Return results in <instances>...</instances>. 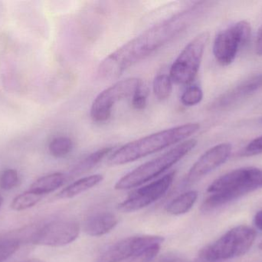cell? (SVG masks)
Masks as SVG:
<instances>
[{
    "mask_svg": "<svg viewBox=\"0 0 262 262\" xmlns=\"http://www.w3.org/2000/svg\"><path fill=\"white\" fill-rule=\"evenodd\" d=\"M209 3L200 2L142 32L107 55L98 66L103 78L115 79L187 30L203 15Z\"/></svg>",
    "mask_w": 262,
    "mask_h": 262,
    "instance_id": "obj_1",
    "label": "cell"
},
{
    "mask_svg": "<svg viewBox=\"0 0 262 262\" xmlns=\"http://www.w3.org/2000/svg\"><path fill=\"white\" fill-rule=\"evenodd\" d=\"M198 123H186L146 135L130 142L117 149L109 157V166H121L137 161L151 154L183 141L198 132Z\"/></svg>",
    "mask_w": 262,
    "mask_h": 262,
    "instance_id": "obj_2",
    "label": "cell"
},
{
    "mask_svg": "<svg viewBox=\"0 0 262 262\" xmlns=\"http://www.w3.org/2000/svg\"><path fill=\"white\" fill-rule=\"evenodd\" d=\"M262 188V169L241 168L225 174L208 188L210 195L201 206V211L209 212L240 197Z\"/></svg>",
    "mask_w": 262,
    "mask_h": 262,
    "instance_id": "obj_3",
    "label": "cell"
},
{
    "mask_svg": "<svg viewBox=\"0 0 262 262\" xmlns=\"http://www.w3.org/2000/svg\"><path fill=\"white\" fill-rule=\"evenodd\" d=\"M197 143L198 142L194 138L186 140L166 153L136 168L116 183L115 189H130L157 178L187 155Z\"/></svg>",
    "mask_w": 262,
    "mask_h": 262,
    "instance_id": "obj_4",
    "label": "cell"
},
{
    "mask_svg": "<svg viewBox=\"0 0 262 262\" xmlns=\"http://www.w3.org/2000/svg\"><path fill=\"white\" fill-rule=\"evenodd\" d=\"M255 238L256 232L252 228L237 226L203 249L200 257L205 261L215 262L242 256L251 249Z\"/></svg>",
    "mask_w": 262,
    "mask_h": 262,
    "instance_id": "obj_5",
    "label": "cell"
},
{
    "mask_svg": "<svg viewBox=\"0 0 262 262\" xmlns=\"http://www.w3.org/2000/svg\"><path fill=\"white\" fill-rule=\"evenodd\" d=\"M209 38V32H202L185 46L169 69L172 83L188 85L193 82L200 70Z\"/></svg>",
    "mask_w": 262,
    "mask_h": 262,
    "instance_id": "obj_6",
    "label": "cell"
},
{
    "mask_svg": "<svg viewBox=\"0 0 262 262\" xmlns=\"http://www.w3.org/2000/svg\"><path fill=\"white\" fill-rule=\"evenodd\" d=\"M142 79L136 77L117 82L101 92L94 100L91 108V117L95 123H103L110 118L115 105L133 96L143 84Z\"/></svg>",
    "mask_w": 262,
    "mask_h": 262,
    "instance_id": "obj_7",
    "label": "cell"
},
{
    "mask_svg": "<svg viewBox=\"0 0 262 262\" xmlns=\"http://www.w3.org/2000/svg\"><path fill=\"white\" fill-rule=\"evenodd\" d=\"M252 27L247 21H240L220 32L213 43V55L219 64L229 66L236 58L240 48L250 39Z\"/></svg>",
    "mask_w": 262,
    "mask_h": 262,
    "instance_id": "obj_8",
    "label": "cell"
},
{
    "mask_svg": "<svg viewBox=\"0 0 262 262\" xmlns=\"http://www.w3.org/2000/svg\"><path fill=\"white\" fill-rule=\"evenodd\" d=\"M80 230L79 223L75 220L52 221L34 233L32 243L36 246L61 247L76 240L79 235Z\"/></svg>",
    "mask_w": 262,
    "mask_h": 262,
    "instance_id": "obj_9",
    "label": "cell"
},
{
    "mask_svg": "<svg viewBox=\"0 0 262 262\" xmlns=\"http://www.w3.org/2000/svg\"><path fill=\"white\" fill-rule=\"evenodd\" d=\"M176 172H169L160 179L133 192L118 206L121 212H133L140 210L163 196L175 178Z\"/></svg>",
    "mask_w": 262,
    "mask_h": 262,
    "instance_id": "obj_10",
    "label": "cell"
},
{
    "mask_svg": "<svg viewBox=\"0 0 262 262\" xmlns=\"http://www.w3.org/2000/svg\"><path fill=\"white\" fill-rule=\"evenodd\" d=\"M164 238L160 236H134L121 240L106 249L96 262H121L134 258L140 252L157 245H160Z\"/></svg>",
    "mask_w": 262,
    "mask_h": 262,
    "instance_id": "obj_11",
    "label": "cell"
},
{
    "mask_svg": "<svg viewBox=\"0 0 262 262\" xmlns=\"http://www.w3.org/2000/svg\"><path fill=\"white\" fill-rule=\"evenodd\" d=\"M232 149L230 143H224L206 151L189 169L186 176V183L189 184L195 183L224 164L229 159Z\"/></svg>",
    "mask_w": 262,
    "mask_h": 262,
    "instance_id": "obj_12",
    "label": "cell"
},
{
    "mask_svg": "<svg viewBox=\"0 0 262 262\" xmlns=\"http://www.w3.org/2000/svg\"><path fill=\"white\" fill-rule=\"evenodd\" d=\"M262 88V74L252 75L222 95L215 103V108H227L239 103Z\"/></svg>",
    "mask_w": 262,
    "mask_h": 262,
    "instance_id": "obj_13",
    "label": "cell"
},
{
    "mask_svg": "<svg viewBox=\"0 0 262 262\" xmlns=\"http://www.w3.org/2000/svg\"><path fill=\"white\" fill-rule=\"evenodd\" d=\"M118 223V218L112 212H98L87 218L84 223V231L90 236H102L113 230Z\"/></svg>",
    "mask_w": 262,
    "mask_h": 262,
    "instance_id": "obj_14",
    "label": "cell"
},
{
    "mask_svg": "<svg viewBox=\"0 0 262 262\" xmlns=\"http://www.w3.org/2000/svg\"><path fill=\"white\" fill-rule=\"evenodd\" d=\"M103 178H104V177L100 174L80 178V179L77 180L75 183L64 188L63 190H61L58 194L57 197L58 198H61V199L74 198V197L95 187L97 185L102 182Z\"/></svg>",
    "mask_w": 262,
    "mask_h": 262,
    "instance_id": "obj_15",
    "label": "cell"
},
{
    "mask_svg": "<svg viewBox=\"0 0 262 262\" xmlns=\"http://www.w3.org/2000/svg\"><path fill=\"white\" fill-rule=\"evenodd\" d=\"M66 176L60 172L49 174L38 178L32 183L29 190L38 195H46L58 189L64 185Z\"/></svg>",
    "mask_w": 262,
    "mask_h": 262,
    "instance_id": "obj_16",
    "label": "cell"
},
{
    "mask_svg": "<svg viewBox=\"0 0 262 262\" xmlns=\"http://www.w3.org/2000/svg\"><path fill=\"white\" fill-rule=\"evenodd\" d=\"M113 149V147H104L88 155L74 166L73 169L71 171V175L72 176H78L92 170L107 155H110Z\"/></svg>",
    "mask_w": 262,
    "mask_h": 262,
    "instance_id": "obj_17",
    "label": "cell"
},
{
    "mask_svg": "<svg viewBox=\"0 0 262 262\" xmlns=\"http://www.w3.org/2000/svg\"><path fill=\"white\" fill-rule=\"evenodd\" d=\"M198 193L195 191H189L182 194L167 205L166 212L172 215H180L187 213L196 201Z\"/></svg>",
    "mask_w": 262,
    "mask_h": 262,
    "instance_id": "obj_18",
    "label": "cell"
},
{
    "mask_svg": "<svg viewBox=\"0 0 262 262\" xmlns=\"http://www.w3.org/2000/svg\"><path fill=\"white\" fill-rule=\"evenodd\" d=\"M154 95L160 101L167 99L172 90V81L169 75L166 73L158 74L155 77L152 84Z\"/></svg>",
    "mask_w": 262,
    "mask_h": 262,
    "instance_id": "obj_19",
    "label": "cell"
},
{
    "mask_svg": "<svg viewBox=\"0 0 262 262\" xmlns=\"http://www.w3.org/2000/svg\"><path fill=\"white\" fill-rule=\"evenodd\" d=\"M73 146L72 138L67 136H58L53 138L49 143V150L52 156L63 158L72 152Z\"/></svg>",
    "mask_w": 262,
    "mask_h": 262,
    "instance_id": "obj_20",
    "label": "cell"
},
{
    "mask_svg": "<svg viewBox=\"0 0 262 262\" xmlns=\"http://www.w3.org/2000/svg\"><path fill=\"white\" fill-rule=\"evenodd\" d=\"M41 198L42 195L29 190L15 197L11 204V208L18 212L26 210L38 204Z\"/></svg>",
    "mask_w": 262,
    "mask_h": 262,
    "instance_id": "obj_21",
    "label": "cell"
},
{
    "mask_svg": "<svg viewBox=\"0 0 262 262\" xmlns=\"http://www.w3.org/2000/svg\"><path fill=\"white\" fill-rule=\"evenodd\" d=\"M203 98V92L201 88L197 86H192L188 87L182 94L180 100L183 106L190 107L201 103Z\"/></svg>",
    "mask_w": 262,
    "mask_h": 262,
    "instance_id": "obj_22",
    "label": "cell"
},
{
    "mask_svg": "<svg viewBox=\"0 0 262 262\" xmlns=\"http://www.w3.org/2000/svg\"><path fill=\"white\" fill-rule=\"evenodd\" d=\"M19 183L18 172L15 169H6L0 175V188L9 191L16 187Z\"/></svg>",
    "mask_w": 262,
    "mask_h": 262,
    "instance_id": "obj_23",
    "label": "cell"
},
{
    "mask_svg": "<svg viewBox=\"0 0 262 262\" xmlns=\"http://www.w3.org/2000/svg\"><path fill=\"white\" fill-rule=\"evenodd\" d=\"M20 243L16 239H4L0 241V262L9 259L19 249Z\"/></svg>",
    "mask_w": 262,
    "mask_h": 262,
    "instance_id": "obj_24",
    "label": "cell"
},
{
    "mask_svg": "<svg viewBox=\"0 0 262 262\" xmlns=\"http://www.w3.org/2000/svg\"><path fill=\"white\" fill-rule=\"evenodd\" d=\"M147 89L143 83L132 96L131 104L134 109H137V110L144 109L147 104Z\"/></svg>",
    "mask_w": 262,
    "mask_h": 262,
    "instance_id": "obj_25",
    "label": "cell"
},
{
    "mask_svg": "<svg viewBox=\"0 0 262 262\" xmlns=\"http://www.w3.org/2000/svg\"><path fill=\"white\" fill-rule=\"evenodd\" d=\"M160 245L148 248L143 252L131 258L130 262H150L156 258L160 252Z\"/></svg>",
    "mask_w": 262,
    "mask_h": 262,
    "instance_id": "obj_26",
    "label": "cell"
},
{
    "mask_svg": "<svg viewBox=\"0 0 262 262\" xmlns=\"http://www.w3.org/2000/svg\"><path fill=\"white\" fill-rule=\"evenodd\" d=\"M262 153V135L252 140L245 149L243 155L245 156H252Z\"/></svg>",
    "mask_w": 262,
    "mask_h": 262,
    "instance_id": "obj_27",
    "label": "cell"
},
{
    "mask_svg": "<svg viewBox=\"0 0 262 262\" xmlns=\"http://www.w3.org/2000/svg\"><path fill=\"white\" fill-rule=\"evenodd\" d=\"M255 51L256 54L259 56H262V25L257 34L256 45H255Z\"/></svg>",
    "mask_w": 262,
    "mask_h": 262,
    "instance_id": "obj_28",
    "label": "cell"
},
{
    "mask_svg": "<svg viewBox=\"0 0 262 262\" xmlns=\"http://www.w3.org/2000/svg\"><path fill=\"white\" fill-rule=\"evenodd\" d=\"M254 224L255 227L262 231V209L257 212L254 218Z\"/></svg>",
    "mask_w": 262,
    "mask_h": 262,
    "instance_id": "obj_29",
    "label": "cell"
},
{
    "mask_svg": "<svg viewBox=\"0 0 262 262\" xmlns=\"http://www.w3.org/2000/svg\"><path fill=\"white\" fill-rule=\"evenodd\" d=\"M157 262H182L181 259L178 257L174 256V255H167L162 258Z\"/></svg>",
    "mask_w": 262,
    "mask_h": 262,
    "instance_id": "obj_30",
    "label": "cell"
},
{
    "mask_svg": "<svg viewBox=\"0 0 262 262\" xmlns=\"http://www.w3.org/2000/svg\"><path fill=\"white\" fill-rule=\"evenodd\" d=\"M23 262H45V261H41V260L36 259V258H33V259L26 260V261H24Z\"/></svg>",
    "mask_w": 262,
    "mask_h": 262,
    "instance_id": "obj_31",
    "label": "cell"
},
{
    "mask_svg": "<svg viewBox=\"0 0 262 262\" xmlns=\"http://www.w3.org/2000/svg\"><path fill=\"white\" fill-rule=\"evenodd\" d=\"M3 198L1 195H0V208H1L2 204H3Z\"/></svg>",
    "mask_w": 262,
    "mask_h": 262,
    "instance_id": "obj_32",
    "label": "cell"
},
{
    "mask_svg": "<svg viewBox=\"0 0 262 262\" xmlns=\"http://www.w3.org/2000/svg\"><path fill=\"white\" fill-rule=\"evenodd\" d=\"M259 249H261V250L262 251V241L261 243H260Z\"/></svg>",
    "mask_w": 262,
    "mask_h": 262,
    "instance_id": "obj_33",
    "label": "cell"
}]
</instances>
